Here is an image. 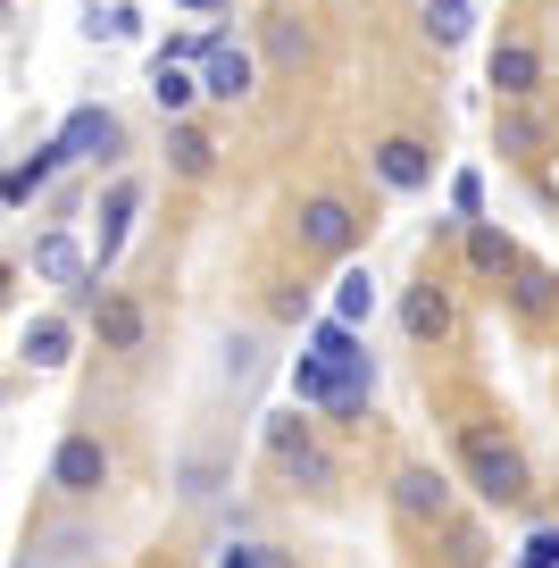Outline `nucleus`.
Returning a JSON list of instances; mask_svg holds the SVG:
<instances>
[{
	"label": "nucleus",
	"mask_w": 559,
	"mask_h": 568,
	"mask_svg": "<svg viewBox=\"0 0 559 568\" xmlns=\"http://www.w3.org/2000/svg\"><path fill=\"white\" fill-rule=\"evenodd\" d=\"M459 468H468V485H476V501H485V510H518V501L535 494L526 452L509 444L501 426H468V435H459Z\"/></svg>",
	"instance_id": "obj_1"
},
{
	"label": "nucleus",
	"mask_w": 559,
	"mask_h": 568,
	"mask_svg": "<svg viewBox=\"0 0 559 568\" xmlns=\"http://www.w3.org/2000/svg\"><path fill=\"white\" fill-rule=\"evenodd\" d=\"M267 460H276L284 485H334V452L309 435L301 409H267Z\"/></svg>",
	"instance_id": "obj_2"
},
{
	"label": "nucleus",
	"mask_w": 559,
	"mask_h": 568,
	"mask_svg": "<svg viewBox=\"0 0 559 568\" xmlns=\"http://www.w3.org/2000/svg\"><path fill=\"white\" fill-rule=\"evenodd\" d=\"M109 468H118V460H109L101 435H92V426H68V435L51 444V494L59 501H92L109 485Z\"/></svg>",
	"instance_id": "obj_3"
},
{
	"label": "nucleus",
	"mask_w": 559,
	"mask_h": 568,
	"mask_svg": "<svg viewBox=\"0 0 559 568\" xmlns=\"http://www.w3.org/2000/svg\"><path fill=\"white\" fill-rule=\"evenodd\" d=\"M59 151H68V160H125V125H118V109L109 101H84V109H68V125H59Z\"/></svg>",
	"instance_id": "obj_4"
},
{
	"label": "nucleus",
	"mask_w": 559,
	"mask_h": 568,
	"mask_svg": "<svg viewBox=\"0 0 559 568\" xmlns=\"http://www.w3.org/2000/svg\"><path fill=\"white\" fill-rule=\"evenodd\" d=\"M293 226H301V251H326V260H350V243H359V210L343 193H309Z\"/></svg>",
	"instance_id": "obj_5"
},
{
	"label": "nucleus",
	"mask_w": 559,
	"mask_h": 568,
	"mask_svg": "<svg viewBox=\"0 0 559 568\" xmlns=\"http://www.w3.org/2000/svg\"><path fill=\"white\" fill-rule=\"evenodd\" d=\"M485 84L501 92V101H535L542 92V42L535 34H501L485 59Z\"/></svg>",
	"instance_id": "obj_6"
},
{
	"label": "nucleus",
	"mask_w": 559,
	"mask_h": 568,
	"mask_svg": "<svg viewBox=\"0 0 559 568\" xmlns=\"http://www.w3.org/2000/svg\"><path fill=\"white\" fill-rule=\"evenodd\" d=\"M367 168H376L385 193H426V184H435V151H426L418 134H385L376 151H367Z\"/></svg>",
	"instance_id": "obj_7"
},
{
	"label": "nucleus",
	"mask_w": 559,
	"mask_h": 568,
	"mask_svg": "<svg viewBox=\"0 0 559 568\" xmlns=\"http://www.w3.org/2000/svg\"><path fill=\"white\" fill-rule=\"evenodd\" d=\"M393 510L409 518V527H443V518H451V477H443V468H402V477H393Z\"/></svg>",
	"instance_id": "obj_8"
},
{
	"label": "nucleus",
	"mask_w": 559,
	"mask_h": 568,
	"mask_svg": "<svg viewBox=\"0 0 559 568\" xmlns=\"http://www.w3.org/2000/svg\"><path fill=\"white\" fill-rule=\"evenodd\" d=\"M134 217H142V184L118 176V184L101 193V243H92V267H101V276L118 267V251H125V234H134Z\"/></svg>",
	"instance_id": "obj_9"
},
{
	"label": "nucleus",
	"mask_w": 559,
	"mask_h": 568,
	"mask_svg": "<svg viewBox=\"0 0 559 568\" xmlns=\"http://www.w3.org/2000/svg\"><path fill=\"white\" fill-rule=\"evenodd\" d=\"M251 84H260V59H251L234 34L201 59V92H210V101H251Z\"/></svg>",
	"instance_id": "obj_10"
},
{
	"label": "nucleus",
	"mask_w": 559,
	"mask_h": 568,
	"mask_svg": "<svg viewBox=\"0 0 559 568\" xmlns=\"http://www.w3.org/2000/svg\"><path fill=\"white\" fill-rule=\"evenodd\" d=\"M18 359H26V368H42V376H51V368H68V359H75V326L59 318V310L26 318V326H18Z\"/></svg>",
	"instance_id": "obj_11"
},
{
	"label": "nucleus",
	"mask_w": 559,
	"mask_h": 568,
	"mask_svg": "<svg viewBox=\"0 0 559 568\" xmlns=\"http://www.w3.org/2000/svg\"><path fill=\"white\" fill-rule=\"evenodd\" d=\"M402 335H409V343H451V293H443L435 276L409 284V302H402Z\"/></svg>",
	"instance_id": "obj_12"
},
{
	"label": "nucleus",
	"mask_w": 559,
	"mask_h": 568,
	"mask_svg": "<svg viewBox=\"0 0 559 568\" xmlns=\"http://www.w3.org/2000/svg\"><path fill=\"white\" fill-rule=\"evenodd\" d=\"M92 335H101V352H142L151 318H142L134 293H101V310H92Z\"/></svg>",
	"instance_id": "obj_13"
},
{
	"label": "nucleus",
	"mask_w": 559,
	"mask_h": 568,
	"mask_svg": "<svg viewBox=\"0 0 559 568\" xmlns=\"http://www.w3.org/2000/svg\"><path fill=\"white\" fill-rule=\"evenodd\" d=\"M151 101H159V118L175 125L193 101H210V92H201V68H184V59H159V51H151Z\"/></svg>",
	"instance_id": "obj_14"
},
{
	"label": "nucleus",
	"mask_w": 559,
	"mask_h": 568,
	"mask_svg": "<svg viewBox=\"0 0 559 568\" xmlns=\"http://www.w3.org/2000/svg\"><path fill=\"white\" fill-rule=\"evenodd\" d=\"M167 168H175V176H210V168H217V134L193 125V118H175L167 125Z\"/></svg>",
	"instance_id": "obj_15"
},
{
	"label": "nucleus",
	"mask_w": 559,
	"mask_h": 568,
	"mask_svg": "<svg viewBox=\"0 0 559 568\" xmlns=\"http://www.w3.org/2000/svg\"><path fill=\"white\" fill-rule=\"evenodd\" d=\"M59 168H68V151H59V142H42L34 160H18V168H9V217H18V210H34V193H51V176H59Z\"/></svg>",
	"instance_id": "obj_16"
},
{
	"label": "nucleus",
	"mask_w": 559,
	"mask_h": 568,
	"mask_svg": "<svg viewBox=\"0 0 559 568\" xmlns=\"http://www.w3.org/2000/svg\"><path fill=\"white\" fill-rule=\"evenodd\" d=\"M476 34V0H426V42L435 51H459Z\"/></svg>",
	"instance_id": "obj_17"
},
{
	"label": "nucleus",
	"mask_w": 559,
	"mask_h": 568,
	"mask_svg": "<svg viewBox=\"0 0 559 568\" xmlns=\"http://www.w3.org/2000/svg\"><path fill=\"white\" fill-rule=\"evenodd\" d=\"M334 318H350V326H367V318H376V276H367L359 260H350L343 276H334Z\"/></svg>",
	"instance_id": "obj_18"
},
{
	"label": "nucleus",
	"mask_w": 559,
	"mask_h": 568,
	"mask_svg": "<svg viewBox=\"0 0 559 568\" xmlns=\"http://www.w3.org/2000/svg\"><path fill=\"white\" fill-rule=\"evenodd\" d=\"M535 142H542V118H535V109H526V101H509L501 118H492V151H509V160H526Z\"/></svg>",
	"instance_id": "obj_19"
},
{
	"label": "nucleus",
	"mask_w": 559,
	"mask_h": 568,
	"mask_svg": "<svg viewBox=\"0 0 559 568\" xmlns=\"http://www.w3.org/2000/svg\"><path fill=\"white\" fill-rule=\"evenodd\" d=\"M509 302H518L526 318H542V310L559 302V276H551V267H526V260H518V267H509Z\"/></svg>",
	"instance_id": "obj_20"
},
{
	"label": "nucleus",
	"mask_w": 559,
	"mask_h": 568,
	"mask_svg": "<svg viewBox=\"0 0 559 568\" xmlns=\"http://www.w3.org/2000/svg\"><path fill=\"white\" fill-rule=\"evenodd\" d=\"M468 260L485 267V276H501V267H518V243H509L501 226H485V217H476V226H468Z\"/></svg>",
	"instance_id": "obj_21"
},
{
	"label": "nucleus",
	"mask_w": 559,
	"mask_h": 568,
	"mask_svg": "<svg viewBox=\"0 0 559 568\" xmlns=\"http://www.w3.org/2000/svg\"><path fill=\"white\" fill-rule=\"evenodd\" d=\"M92 42H134L142 34V9H134V0H109V9H92Z\"/></svg>",
	"instance_id": "obj_22"
},
{
	"label": "nucleus",
	"mask_w": 559,
	"mask_h": 568,
	"mask_svg": "<svg viewBox=\"0 0 559 568\" xmlns=\"http://www.w3.org/2000/svg\"><path fill=\"white\" fill-rule=\"evenodd\" d=\"M267 343L260 335H226V385H260V368H267Z\"/></svg>",
	"instance_id": "obj_23"
},
{
	"label": "nucleus",
	"mask_w": 559,
	"mask_h": 568,
	"mask_svg": "<svg viewBox=\"0 0 559 568\" xmlns=\"http://www.w3.org/2000/svg\"><path fill=\"white\" fill-rule=\"evenodd\" d=\"M451 217H468V226L485 217V176H476V168H459V176H451Z\"/></svg>",
	"instance_id": "obj_24"
},
{
	"label": "nucleus",
	"mask_w": 559,
	"mask_h": 568,
	"mask_svg": "<svg viewBox=\"0 0 559 568\" xmlns=\"http://www.w3.org/2000/svg\"><path fill=\"white\" fill-rule=\"evenodd\" d=\"M217 568H293V560H284L276 544H226V551H217Z\"/></svg>",
	"instance_id": "obj_25"
},
{
	"label": "nucleus",
	"mask_w": 559,
	"mask_h": 568,
	"mask_svg": "<svg viewBox=\"0 0 559 568\" xmlns=\"http://www.w3.org/2000/svg\"><path fill=\"white\" fill-rule=\"evenodd\" d=\"M518 568H559V527H535L518 544Z\"/></svg>",
	"instance_id": "obj_26"
},
{
	"label": "nucleus",
	"mask_w": 559,
	"mask_h": 568,
	"mask_svg": "<svg viewBox=\"0 0 559 568\" xmlns=\"http://www.w3.org/2000/svg\"><path fill=\"white\" fill-rule=\"evenodd\" d=\"M267 59L301 68V59H309V34H301V26H267Z\"/></svg>",
	"instance_id": "obj_27"
},
{
	"label": "nucleus",
	"mask_w": 559,
	"mask_h": 568,
	"mask_svg": "<svg viewBox=\"0 0 559 568\" xmlns=\"http://www.w3.org/2000/svg\"><path fill=\"white\" fill-rule=\"evenodd\" d=\"M175 9H193V18H226L234 0H175Z\"/></svg>",
	"instance_id": "obj_28"
},
{
	"label": "nucleus",
	"mask_w": 559,
	"mask_h": 568,
	"mask_svg": "<svg viewBox=\"0 0 559 568\" xmlns=\"http://www.w3.org/2000/svg\"><path fill=\"white\" fill-rule=\"evenodd\" d=\"M18 568H34V560H18Z\"/></svg>",
	"instance_id": "obj_29"
}]
</instances>
